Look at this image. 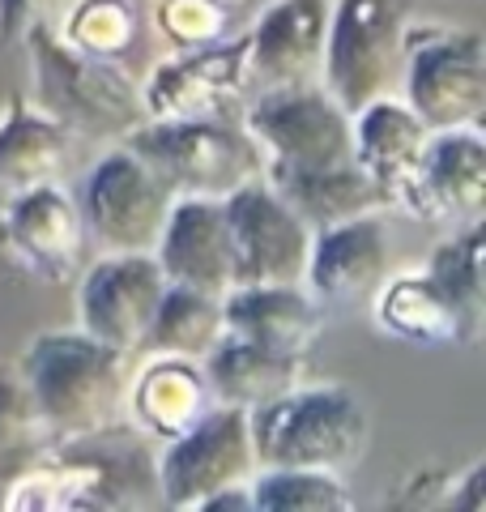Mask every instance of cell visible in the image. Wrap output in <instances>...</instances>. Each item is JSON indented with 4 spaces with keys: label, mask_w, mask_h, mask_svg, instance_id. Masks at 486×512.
<instances>
[{
    "label": "cell",
    "mask_w": 486,
    "mask_h": 512,
    "mask_svg": "<svg viewBox=\"0 0 486 512\" xmlns=\"http://www.w3.org/2000/svg\"><path fill=\"white\" fill-rule=\"evenodd\" d=\"M18 372L60 444L120 423L128 389L124 350L81 329H52L22 350Z\"/></svg>",
    "instance_id": "6da1fadb"
},
{
    "label": "cell",
    "mask_w": 486,
    "mask_h": 512,
    "mask_svg": "<svg viewBox=\"0 0 486 512\" xmlns=\"http://www.w3.org/2000/svg\"><path fill=\"white\" fill-rule=\"evenodd\" d=\"M252 453L261 470L342 474L367 448V410L342 384H295L248 410Z\"/></svg>",
    "instance_id": "7a4b0ae2"
},
{
    "label": "cell",
    "mask_w": 486,
    "mask_h": 512,
    "mask_svg": "<svg viewBox=\"0 0 486 512\" xmlns=\"http://www.w3.org/2000/svg\"><path fill=\"white\" fill-rule=\"evenodd\" d=\"M35 99L73 137L124 141L145 120L141 86L120 69V60H99L69 47L52 22L26 30Z\"/></svg>",
    "instance_id": "3957f363"
},
{
    "label": "cell",
    "mask_w": 486,
    "mask_h": 512,
    "mask_svg": "<svg viewBox=\"0 0 486 512\" xmlns=\"http://www.w3.org/2000/svg\"><path fill=\"white\" fill-rule=\"evenodd\" d=\"M171 197L222 201L239 184L265 175V154L252 133L231 116H184V120H141L124 137Z\"/></svg>",
    "instance_id": "277c9868"
},
{
    "label": "cell",
    "mask_w": 486,
    "mask_h": 512,
    "mask_svg": "<svg viewBox=\"0 0 486 512\" xmlns=\"http://www.w3.org/2000/svg\"><path fill=\"white\" fill-rule=\"evenodd\" d=\"M401 99L427 133L482 128L486 120V43L478 30L405 26Z\"/></svg>",
    "instance_id": "5b68a950"
},
{
    "label": "cell",
    "mask_w": 486,
    "mask_h": 512,
    "mask_svg": "<svg viewBox=\"0 0 486 512\" xmlns=\"http://www.w3.org/2000/svg\"><path fill=\"white\" fill-rule=\"evenodd\" d=\"M405 18L397 0H329L320 86L350 116L401 90Z\"/></svg>",
    "instance_id": "8992f818"
},
{
    "label": "cell",
    "mask_w": 486,
    "mask_h": 512,
    "mask_svg": "<svg viewBox=\"0 0 486 512\" xmlns=\"http://www.w3.org/2000/svg\"><path fill=\"white\" fill-rule=\"evenodd\" d=\"M243 128L265 154V171H316L354 158L350 111L320 82L252 94Z\"/></svg>",
    "instance_id": "52a82bcc"
},
{
    "label": "cell",
    "mask_w": 486,
    "mask_h": 512,
    "mask_svg": "<svg viewBox=\"0 0 486 512\" xmlns=\"http://www.w3.org/2000/svg\"><path fill=\"white\" fill-rule=\"evenodd\" d=\"M171 201L167 184L124 141L90 167L77 192L86 239H94L99 252H154Z\"/></svg>",
    "instance_id": "ba28073f"
},
{
    "label": "cell",
    "mask_w": 486,
    "mask_h": 512,
    "mask_svg": "<svg viewBox=\"0 0 486 512\" xmlns=\"http://www.w3.org/2000/svg\"><path fill=\"white\" fill-rule=\"evenodd\" d=\"M154 470H158V504L184 508V512H197L205 504V495H214L218 487L248 483L261 470L252 453L248 410L214 406L184 436L162 444V453L154 457Z\"/></svg>",
    "instance_id": "9c48e42d"
},
{
    "label": "cell",
    "mask_w": 486,
    "mask_h": 512,
    "mask_svg": "<svg viewBox=\"0 0 486 512\" xmlns=\"http://www.w3.org/2000/svg\"><path fill=\"white\" fill-rule=\"evenodd\" d=\"M222 214L231 227L235 248V286L265 282H303L307 252H312V227L278 197L265 175L239 184L222 197Z\"/></svg>",
    "instance_id": "30bf717a"
},
{
    "label": "cell",
    "mask_w": 486,
    "mask_h": 512,
    "mask_svg": "<svg viewBox=\"0 0 486 512\" xmlns=\"http://www.w3.org/2000/svg\"><path fill=\"white\" fill-rule=\"evenodd\" d=\"M86 222H81L77 197L60 184H35L9 192L0 210V248L13 265H22L39 282H73L86 256Z\"/></svg>",
    "instance_id": "8fae6325"
},
{
    "label": "cell",
    "mask_w": 486,
    "mask_h": 512,
    "mask_svg": "<svg viewBox=\"0 0 486 512\" xmlns=\"http://www.w3.org/2000/svg\"><path fill=\"white\" fill-rule=\"evenodd\" d=\"M162 291H167V278L154 252H103L77 286L81 333L133 355L145 342Z\"/></svg>",
    "instance_id": "7c38bea8"
},
{
    "label": "cell",
    "mask_w": 486,
    "mask_h": 512,
    "mask_svg": "<svg viewBox=\"0 0 486 512\" xmlns=\"http://www.w3.org/2000/svg\"><path fill=\"white\" fill-rule=\"evenodd\" d=\"M393 210L418 222H478L486 210V141L482 128L431 133L410 184L397 192Z\"/></svg>",
    "instance_id": "4fadbf2b"
},
{
    "label": "cell",
    "mask_w": 486,
    "mask_h": 512,
    "mask_svg": "<svg viewBox=\"0 0 486 512\" xmlns=\"http://www.w3.org/2000/svg\"><path fill=\"white\" fill-rule=\"evenodd\" d=\"M248 99V39H218L192 47L158 64L141 86L145 120H184V116H231Z\"/></svg>",
    "instance_id": "5bb4252c"
},
{
    "label": "cell",
    "mask_w": 486,
    "mask_h": 512,
    "mask_svg": "<svg viewBox=\"0 0 486 512\" xmlns=\"http://www.w3.org/2000/svg\"><path fill=\"white\" fill-rule=\"evenodd\" d=\"M329 0H273L252 22L248 39V99L282 86L320 82Z\"/></svg>",
    "instance_id": "9a60e30c"
},
{
    "label": "cell",
    "mask_w": 486,
    "mask_h": 512,
    "mask_svg": "<svg viewBox=\"0 0 486 512\" xmlns=\"http://www.w3.org/2000/svg\"><path fill=\"white\" fill-rule=\"evenodd\" d=\"M154 261L162 278L175 286H192L205 295H226L235 286V248L226 227L222 201L209 197H175L154 244Z\"/></svg>",
    "instance_id": "2e32d148"
},
{
    "label": "cell",
    "mask_w": 486,
    "mask_h": 512,
    "mask_svg": "<svg viewBox=\"0 0 486 512\" xmlns=\"http://www.w3.org/2000/svg\"><path fill=\"white\" fill-rule=\"evenodd\" d=\"M388 269V231L380 214H363L337 227L312 231L303 286L324 308L329 303H363L376 295Z\"/></svg>",
    "instance_id": "e0dca14e"
},
{
    "label": "cell",
    "mask_w": 486,
    "mask_h": 512,
    "mask_svg": "<svg viewBox=\"0 0 486 512\" xmlns=\"http://www.w3.org/2000/svg\"><path fill=\"white\" fill-rule=\"evenodd\" d=\"M226 333L261 342L286 355H303L324 333V303L303 282H265V286H231L222 295Z\"/></svg>",
    "instance_id": "ac0fdd59"
},
{
    "label": "cell",
    "mask_w": 486,
    "mask_h": 512,
    "mask_svg": "<svg viewBox=\"0 0 486 512\" xmlns=\"http://www.w3.org/2000/svg\"><path fill=\"white\" fill-rule=\"evenodd\" d=\"M133 427L150 440H175L214 410V393H209L205 367L184 355H150V363L137 372V380L124 389Z\"/></svg>",
    "instance_id": "d6986e66"
},
{
    "label": "cell",
    "mask_w": 486,
    "mask_h": 512,
    "mask_svg": "<svg viewBox=\"0 0 486 512\" xmlns=\"http://www.w3.org/2000/svg\"><path fill=\"white\" fill-rule=\"evenodd\" d=\"M350 133H354V163L384 188L388 210H393L397 192L410 184L418 158H423V146L431 137L427 124L405 107V99L388 94V99H376L354 111Z\"/></svg>",
    "instance_id": "ffe728a7"
},
{
    "label": "cell",
    "mask_w": 486,
    "mask_h": 512,
    "mask_svg": "<svg viewBox=\"0 0 486 512\" xmlns=\"http://www.w3.org/2000/svg\"><path fill=\"white\" fill-rule=\"evenodd\" d=\"M209 393L218 406H235V410H256L282 397L286 389H295L303 380V355H286L261 342H248L239 333H222L218 346L201 359Z\"/></svg>",
    "instance_id": "44dd1931"
},
{
    "label": "cell",
    "mask_w": 486,
    "mask_h": 512,
    "mask_svg": "<svg viewBox=\"0 0 486 512\" xmlns=\"http://www.w3.org/2000/svg\"><path fill=\"white\" fill-rule=\"evenodd\" d=\"M265 180L278 188V197L312 231L388 210L384 188L371 180L354 158L350 163H337V167H316V171H265Z\"/></svg>",
    "instance_id": "7402d4cb"
},
{
    "label": "cell",
    "mask_w": 486,
    "mask_h": 512,
    "mask_svg": "<svg viewBox=\"0 0 486 512\" xmlns=\"http://www.w3.org/2000/svg\"><path fill=\"white\" fill-rule=\"evenodd\" d=\"M73 133L22 94H9L0 111V188L22 192L35 184H56L69 167Z\"/></svg>",
    "instance_id": "603a6c76"
},
{
    "label": "cell",
    "mask_w": 486,
    "mask_h": 512,
    "mask_svg": "<svg viewBox=\"0 0 486 512\" xmlns=\"http://www.w3.org/2000/svg\"><path fill=\"white\" fill-rule=\"evenodd\" d=\"M60 448L94 466V474H99V508H141L158 500V470L141 431L111 423L94 436L64 440Z\"/></svg>",
    "instance_id": "cb8c5ba5"
},
{
    "label": "cell",
    "mask_w": 486,
    "mask_h": 512,
    "mask_svg": "<svg viewBox=\"0 0 486 512\" xmlns=\"http://www.w3.org/2000/svg\"><path fill=\"white\" fill-rule=\"evenodd\" d=\"M371 316H376V329L397 342L465 346L457 316H452L448 299L440 295V286L427 274H397V278L380 282L376 295H371Z\"/></svg>",
    "instance_id": "d4e9b609"
},
{
    "label": "cell",
    "mask_w": 486,
    "mask_h": 512,
    "mask_svg": "<svg viewBox=\"0 0 486 512\" xmlns=\"http://www.w3.org/2000/svg\"><path fill=\"white\" fill-rule=\"evenodd\" d=\"M423 274L448 299V308L461 325V342L474 346L486 325V227H482V218L465 222L452 239L435 244Z\"/></svg>",
    "instance_id": "484cf974"
},
{
    "label": "cell",
    "mask_w": 486,
    "mask_h": 512,
    "mask_svg": "<svg viewBox=\"0 0 486 512\" xmlns=\"http://www.w3.org/2000/svg\"><path fill=\"white\" fill-rule=\"evenodd\" d=\"M222 333H226L222 295H205V291H192V286L167 282L141 346L150 355H184L201 363L218 346Z\"/></svg>",
    "instance_id": "4316f807"
},
{
    "label": "cell",
    "mask_w": 486,
    "mask_h": 512,
    "mask_svg": "<svg viewBox=\"0 0 486 512\" xmlns=\"http://www.w3.org/2000/svg\"><path fill=\"white\" fill-rule=\"evenodd\" d=\"M0 504L13 512H69V508H99V474L90 461H81L73 453H64L56 444V453L30 466L26 474L9 478L0 487Z\"/></svg>",
    "instance_id": "83f0119b"
},
{
    "label": "cell",
    "mask_w": 486,
    "mask_h": 512,
    "mask_svg": "<svg viewBox=\"0 0 486 512\" xmlns=\"http://www.w3.org/2000/svg\"><path fill=\"white\" fill-rule=\"evenodd\" d=\"M56 436L39 414L18 367H0V487L56 453Z\"/></svg>",
    "instance_id": "f1b7e54d"
},
{
    "label": "cell",
    "mask_w": 486,
    "mask_h": 512,
    "mask_svg": "<svg viewBox=\"0 0 486 512\" xmlns=\"http://www.w3.org/2000/svg\"><path fill=\"white\" fill-rule=\"evenodd\" d=\"M252 512H350L354 495L329 470H256Z\"/></svg>",
    "instance_id": "f546056e"
},
{
    "label": "cell",
    "mask_w": 486,
    "mask_h": 512,
    "mask_svg": "<svg viewBox=\"0 0 486 512\" xmlns=\"http://www.w3.org/2000/svg\"><path fill=\"white\" fill-rule=\"evenodd\" d=\"M137 5L133 0H69L60 22V39L86 56L124 60L137 43Z\"/></svg>",
    "instance_id": "4dcf8cb0"
},
{
    "label": "cell",
    "mask_w": 486,
    "mask_h": 512,
    "mask_svg": "<svg viewBox=\"0 0 486 512\" xmlns=\"http://www.w3.org/2000/svg\"><path fill=\"white\" fill-rule=\"evenodd\" d=\"M231 9L235 5H226V0H158L154 26L167 35V43L180 47V52H192V47H209V43L226 39Z\"/></svg>",
    "instance_id": "1f68e13d"
},
{
    "label": "cell",
    "mask_w": 486,
    "mask_h": 512,
    "mask_svg": "<svg viewBox=\"0 0 486 512\" xmlns=\"http://www.w3.org/2000/svg\"><path fill=\"white\" fill-rule=\"evenodd\" d=\"M448 487H452L448 470H410L397 483V491L388 495V504L393 508H444Z\"/></svg>",
    "instance_id": "d6a6232c"
},
{
    "label": "cell",
    "mask_w": 486,
    "mask_h": 512,
    "mask_svg": "<svg viewBox=\"0 0 486 512\" xmlns=\"http://www.w3.org/2000/svg\"><path fill=\"white\" fill-rule=\"evenodd\" d=\"M60 0H0V43H22L30 26L47 22Z\"/></svg>",
    "instance_id": "836d02e7"
},
{
    "label": "cell",
    "mask_w": 486,
    "mask_h": 512,
    "mask_svg": "<svg viewBox=\"0 0 486 512\" xmlns=\"http://www.w3.org/2000/svg\"><path fill=\"white\" fill-rule=\"evenodd\" d=\"M448 508H461V512H482L486 508V461H474L469 470L452 474Z\"/></svg>",
    "instance_id": "e575fe53"
},
{
    "label": "cell",
    "mask_w": 486,
    "mask_h": 512,
    "mask_svg": "<svg viewBox=\"0 0 486 512\" xmlns=\"http://www.w3.org/2000/svg\"><path fill=\"white\" fill-rule=\"evenodd\" d=\"M197 512H252V487L248 483L218 487L214 495H205V504Z\"/></svg>",
    "instance_id": "d590c367"
},
{
    "label": "cell",
    "mask_w": 486,
    "mask_h": 512,
    "mask_svg": "<svg viewBox=\"0 0 486 512\" xmlns=\"http://www.w3.org/2000/svg\"><path fill=\"white\" fill-rule=\"evenodd\" d=\"M226 5H239V0H226Z\"/></svg>",
    "instance_id": "8d00e7d4"
},
{
    "label": "cell",
    "mask_w": 486,
    "mask_h": 512,
    "mask_svg": "<svg viewBox=\"0 0 486 512\" xmlns=\"http://www.w3.org/2000/svg\"><path fill=\"white\" fill-rule=\"evenodd\" d=\"M60 5H69V0H60Z\"/></svg>",
    "instance_id": "74e56055"
}]
</instances>
